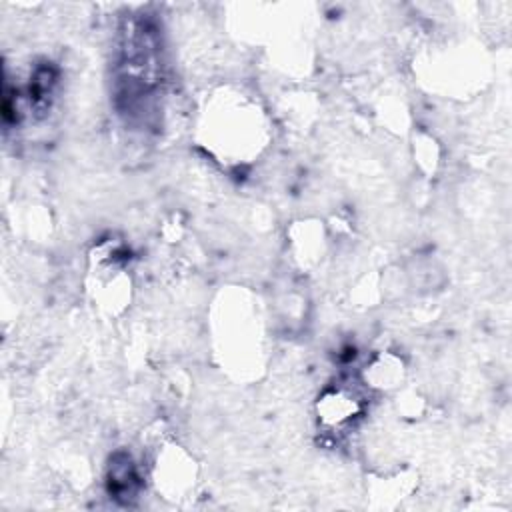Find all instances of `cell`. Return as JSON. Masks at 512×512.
Instances as JSON below:
<instances>
[{
    "label": "cell",
    "instance_id": "obj_1",
    "mask_svg": "<svg viewBox=\"0 0 512 512\" xmlns=\"http://www.w3.org/2000/svg\"><path fill=\"white\" fill-rule=\"evenodd\" d=\"M362 410V400L352 388L346 386H336L326 390L318 398V420L326 428H344L354 422V418Z\"/></svg>",
    "mask_w": 512,
    "mask_h": 512
}]
</instances>
